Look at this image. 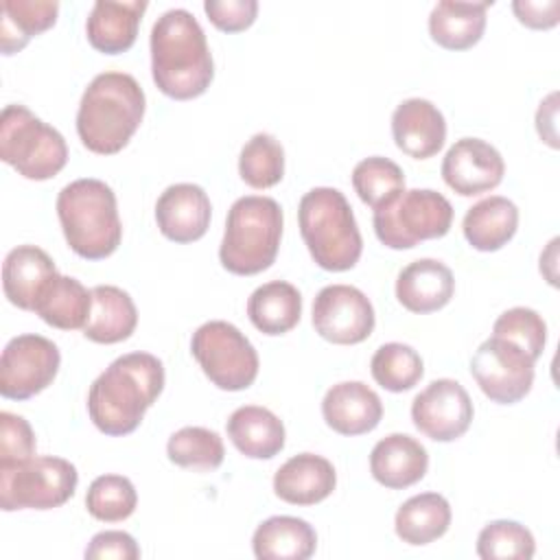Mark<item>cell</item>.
I'll use <instances>...</instances> for the list:
<instances>
[{"label":"cell","instance_id":"34","mask_svg":"<svg viewBox=\"0 0 560 560\" xmlns=\"http://www.w3.org/2000/svg\"><path fill=\"white\" fill-rule=\"evenodd\" d=\"M238 175L241 179L256 188L265 190L284 177V149L271 133L252 136L238 155Z\"/></svg>","mask_w":560,"mask_h":560},{"label":"cell","instance_id":"18","mask_svg":"<svg viewBox=\"0 0 560 560\" xmlns=\"http://www.w3.org/2000/svg\"><path fill=\"white\" fill-rule=\"evenodd\" d=\"M396 147L413 160L433 158L446 140V120L427 98H407L392 114Z\"/></svg>","mask_w":560,"mask_h":560},{"label":"cell","instance_id":"1","mask_svg":"<svg viewBox=\"0 0 560 560\" xmlns=\"http://www.w3.org/2000/svg\"><path fill=\"white\" fill-rule=\"evenodd\" d=\"M164 389V365L149 352H129L112 361L88 392V413L105 435L133 433L144 411Z\"/></svg>","mask_w":560,"mask_h":560},{"label":"cell","instance_id":"16","mask_svg":"<svg viewBox=\"0 0 560 560\" xmlns=\"http://www.w3.org/2000/svg\"><path fill=\"white\" fill-rule=\"evenodd\" d=\"M210 214V199L197 184H173L155 201L158 228L173 243L199 241L208 232Z\"/></svg>","mask_w":560,"mask_h":560},{"label":"cell","instance_id":"37","mask_svg":"<svg viewBox=\"0 0 560 560\" xmlns=\"http://www.w3.org/2000/svg\"><path fill=\"white\" fill-rule=\"evenodd\" d=\"M138 505V492L133 483L122 475L96 477L85 494V508L90 516L103 523H118L133 514Z\"/></svg>","mask_w":560,"mask_h":560},{"label":"cell","instance_id":"28","mask_svg":"<svg viewBox=\"0 0 560 560\" xmlns=\"http://www.w3.org/2000/svg\"><path fill=\"white\" fill-rule=\"evenodd\" d=\"M488 7H492V2H438L429 15L431 39L446 50H466L475 46L486 31Z\"/></svg>","mask_w":560,"mask_h":560},{"label":"cell","instance_id":"10","mask_svg":"<svg viewBox=\"0 0 560 560\" xmlns=\"http://www.w3.org/2000/svg\"><path fill=\"white\" fill-rule=\"evenodd\" d=\"M190 352L212 385L225 392L247 389L258 376V352L230 322L201 324L190 339Z\"/></svg>","mask_w":560,"mask_h":560},{"label":"cell","instance_id":"9","mask_svg":"<svg viewBox=\"0 0 560 560\" xmlns=\"http://www.w3.org/2000/svg\"><path fill=\"white\" fill-rule=\"evenodd\" d=\"M79 472L63 457L33 455L15 464H0V508L52 510L61 508L77 490Z\"/></svg>","mask_w":560,"mask_h":560},{"label":"cell","instance_id":"25","mask_svg":"<svg viewBox=\"0 0 560 560\" xmlns=\"http://www.w3.org/2000/svg\"><path fill=\"white\" fill-rule=\"evenodd\" d=\"M225 431L238 453L252 459H271L284 448V424L267 407L245 405L234 409Z\"/></svg>","mask_w":560,"mask_h":560},{"label":"cell","instance_id":"30","mask_svg":"<svg viewBox=\"0 0 560 560\" xmlns=\"http://www.w3.org/2000/svg\"><path fill=\"white\" fill-rule=\"evenodd\" d=\"M92 308V293L72 276L59 271L42 289L35 313L52 328L77 330L83 328Z\"/></svg>","mask_w":560,"mask_h":560},{"label":"cell","instance_id":"44","mask_svg":"<svg viewBox=\"0 0 560 560\" xmlns=\"http://www.w3.org/2000/svg\"><path fill=\"white\" fill-rule=\"evenodd\" d=\"M556 101H558V94L551 92L545 101H540V107H538V112H536V129H538V136H540L551 149H558V147H560V142H558V129H556V114H558Z\"/></svg>","mask_w":560,"mask_h":560},{"label":"cell","instance_id":"43","mask_svg":"<svg viewBox=\"0 0 560 560\" xmlns=\"http://www.w3.org/2000/svg\"><path fill=\"white\" fill-rule=\"evenodd\" d=\"M512 11L521 24L536 31L553 28L560 22V0H514Z\"/></svg>","mask_w":560,"mask_h":560},{"label":"cell","instance_id":"22","mask_svg":"<svg viewBox=\"0 0 560 560\" xmlns=\"http://www.w3.org/2000/svg\"><path fill=\"white\" fill-rule=\"evenodd\" d=\"M147 7L144 0L94 2L85 22L90 46L103 55H120L129 50L138 37V26Z\"/></svg>","mask_w":560,"mask_h":560},{"label":"cell","instance_id":"5","mask_svg":"<svg viewBox=\"0 0 560 560\" xmlns=\"http://www.w3.org/2000/svg\"><path fill=\"white\" fill-rule=\"evenodd\" d=\"M298 225L317 267L326 271H348L359 262L363 238L341 190L330 186L311 188L300 199Z\"/></svg>","mask_w":560,"mask_h":560},{"label":"cell","instance_id":"35","mask_svg":"<svg viewBox=\"0 0 560 560\" xmlns=\"http://www.w3.org/2000/svg\"><path fill=\"white\" fill-rule=\"evenodd\" d=\"M372 378L387 392H407L424 374V363L420 354L407 343H383L370 361Z\"/></svg>","mask_w":560,"mask_h":560},{"label":"cell","instance_id":"38","mask_svg":"<svg viewBox=\"0 0 560 560\" xmlns=\"http://www.w3.org/2000/svg\"><path fill=\"white\" fill-rule=\"evenodd\" d=\"M534 553V534L516 521H492L477 536V556L481 560H529Z\"/></svg>","mask_w":560,"mask_h":560},{"label":"cell","instance_id":"15","mask_svg":"<svg viewBox=\"0 0 560 560\" xmlns=\"http://www.w3.org/2000/svg\"><path fill=\"white\" fill-rule=\"evenodd\" d=\"M501 153L481 138H462L442 160V179L462 197H475L497 188L503 179Z\"/></svg>","mask_w":560,"mask_h":560},{"label":"cell","instance_id":"45","mask_svg":"<svg viewBox=\"0 0 560 560\" xmlns=\"http://www.w3.org/2000/svg\"><path fill=\"white\" fill-rule=\"evenodd\" d=\"M556 247H558V238H551L547 252L540 254V273H545L547 267H551V269H549V278H551V284H553V287L558 284V280H556Z\"/></svg>","mask_w":560,"mask_h":560},{"label":"cell","instance_id":"24","mask_svg":"<svg viewBox=\"0 0 560 560\" xmlns=\"http://www.w3.org/2000/svg\"><path fill=\"white\" fill-rule=\"evenodd\" d=\"M92 308L83 326L85 339L94 343H118L133 335L138 311L127 291L114 284H96L90 289Z\"/></svg>","mask_w":560,"mask_h":560},{"label":"cell","instance_id":"4","mask_svg":"<svg viewBox=\"0 0 560 560\" xmlns=\"http://www.w3.org/2000/svg\"><path fill=\"white\" fill-rule=\"evenodd\" d=\"M57 217L68 247L85 260L112 256L122 238L114 190L94 177L74 179L57 195Z\"/></svg>","mask_w":560,"mask_h":560},{"label":"cell","instance_id":"21","mask_svg":"<svg viewBox=\"0 0 560 560\" xmlns=\"http://www.w3.org/2000/svg\"><path fill=\"white\" fill-rule=\"evenodd\" d=\"M427 448L407 433H392L378 440L370 453L372 477L389 490H402L418 483L427 475Z\"/></svg>","mask_w":560,"mask_h":560},{"label":"cell","instance_id":"3","mask_svg":"<svg viewBox=\"0 0 560 560\" xmlns=\"http://www.w3.org/2000/svg\"><path fill=\"white\" fill-rule=\"evenodd\" d=\"M147 98L140 83L127 72H101L85 88L77 133L83 147L98 155L122 151L144 118Z\"/></svg>","mask_w":560,"mask_h":560},{"label":"cell","instance_id":"13","mask_svg":"<svg viewBox=\"0 0 560 560\" xmlns=\"http://www.w3.org/2000/svg\"><path fill=\"white\" fill-rule=\"evenodd\" d=\"M315 332L337 346L365 341L374 330V306L350 284H328L313 300Z\"/></svg>","mask_w":560,"mask_h":560},{"label":"cell","instance_id":"39","mask_svg":"<svg viewBox=\"0 0 560 560\" xmlns=\"http://www.w3.org/2000/svg\"><path fill=\"white\" fill-rule=\"evenodd\" d=\"M492 335L516 343L534 361H538L545 350V343H547V324L534 308L514 306V308L503 311L494 319Z\"/></svg>","mask_w":560,"mask_h":560},{"label":"cell","instance_id":"33","mask_svg":"<svg viewBox=\"0 0 560 560\" xmlns=\"http://www.w3.org/2000/svg\"><path fill=\"white\" fill-rule=\"evenodd\" d=\"M166 455L179 468L214 470L223 464L225 448L217 431L206 427H182L168 438Z\"/></svg>","mask_w":560,"mask_h":560},{"label":"cell","instance_id":"31","mask_svg":"<svg viewBox=\"0 0 560 560\" xmlns=\"http://www.w3.org/2000/svg\"><path fill=\"white\" fill-rule=\"evenodd\" d=\"M451 525V505L438 492H422L407 499L394 518L396 536L413 547L429 545L446 534Z\"/></svg>","mask_w":560,"mask_h":560},{"label":"cell","instance_id":"2","mask_svg":"<svg viewBox=\"0 0 560 560\" xmlns=\"http://www.w3.org/2000/svg\"><path fill=\"white\" fill-rule=\"evenodd\" d=\"M151 74L162 94L175 101L201 96L214 77L206 33L186 9H168L151 28Z\"/></svg>","mask_w":560,"mask_h":560},{"label":"cell","instance_id":"7","mask_svg":"<svg viewBox=\"0 0 560 560\" xmlns=\"http://www.w3.org/2000/svg\"><path fill=\"white\" fill-rule=\"evenodd\" d=\"M0 160L22 177L44 182L68 162L63 136L24 105H7L0 116Z\"/></svg>","mask_w":560,"mask_h":560},{"label":"cell","instance_id":"41","mask_svg":"<svg viewBox=\"0 0 560 560\" xmlns=\"http://www.w3.org/2000/svg\"><path fill=\"white\" fill-rule=\"evenodd\" d=\"M208 20L223 33H241L249 28L258 13L256 0H206Z\"/></svg>","mask_w":560,"mask_h":560},{"label":"cell","instance_id":"36","mask_svg":"<svg viewBox=\"0 0 560 560\" xmlns=\"http://www.w3.org/2000/svg\"><path fill=\"white\" fill-rule=\"evenodd\" d=\"M352 188L365 206L376 210L394 195L405 190V173L389 158L372 155L354 166Z\"/></svg>","mask_w":560,"mask_h":560},{"label":"cell","instance_id":"12","mask_svg":"<svg viewBox=\"0 0 560 560\" xmlns=\"http://www.w3.org/2000/svg\"><path fill=\"white\" fill-rule=\"evenodd\" d=\"M59 348L35 332L13 337L0 357V394L9 400H26L44 392L57 376Z\"/></svg>","mask_w":560,"mask_h":560},{"label":"cell","instance_id":"11","mask_svg":"<svg viewBox=\"0 0 560 560\" xmlns=\"http://www.w3.org/2000/svg\"><path fill=\"white\" fill-rule=\"evenodd\" d=\"M534 359L516 343L490 335L470 359V374L479 389L499 405L523 400L534 385Z\"/></svg>","mask_w":560,"mask_h":560},{"label":"cell","instance_id":"19","mask_svg":"<svg viewBox=\"0 0 560 560\" xmlns=\"http://www.w3.org/2000/svg\"><path fill=\"white\" fill-rule=\"evenodd\" d=\"M337 486L335 466L315 453L289 457L273 475V492L291 505H315L332 494Z\"/></svg>","mask_w":560,"mask_h":560},{"label":"cell","instance_id":"8","mask_svg":"<svg viewBox=\"0 0 560 560\" xmlns=\"http://www.w3.org/2000/svg\"><path fill=\"white\" fill-rule=\"evenodd\" d=\"M376 238L389 249H411L420 241L442 238L453 223L451 201L431 188L400 190L372 217Z\"/></svg>","mask_w":560,"mask_h":560},{"label":"cell","instance_id":"20","mask_svg":"<svg viewBox=\"0 0 560 560\" xmlns=\"http://www.w3.org/2000/svg\"><path fill=\"white\" fill-rule=\"evenodd\" d=\"M455 293L453 271L435 258L409 262L396 278L398 302L418 315L444 308Z\"/></svg>","mask_w":560,"mask_h":560},{"label":"cell","instance_id":"42","mask_svg":"<svg viewBox=\"0 0 560 560\" xmlns=\"http://www.w3.org/2000/svg\"><path fill=\"white\" fill-rule=\"evenodd\" d=\"M88 560H138L140 558V547L136 538L127 532L120 529H107L98 532L90 545L85 547L83 553Z\"/></svg>","mask_w":560,"mask_h":560},{"label":"cell","instance_id":"40","mask_svg":"<svg viewBox=\"0 0 560 560\" xmlns=\"http://www.w3.org/2000/svg\"><path fill=\"white\" fill-rule=\"evenodd\" d=\"M35 455V433L31 424L11 411L0 413V464H15Z\"/></svg>","mask_w":560,"mask_h":560},{"label":"cell","instance_id":"14","mask_svg":"<svg viewBox=\"0 0 560 560\" xmlns=\"http://www.w3.org/2000/svg\"><path fill=\"white\" fill-rule=\"evenodd\" d=\"M472 400L453 378L431 381L411 402V420L420 433L435 442L462 438L472 422Z\"/></svg>","mask_w":560,"mask_h":560},{"label":"cell","instance_id":"23","mask_svg":"<svg viewBox=\"0 0 560 560\" xmlns=\"http://www.w3.org/2000/svg\"><path fill=\"white\" fill-rule=\"evenodd\" d=\"M55 273L57 267L42 247L18 245L2 262L4 298L22 311H33L42 289Z\"/></svg>","mask_w":560,"mask_h":560},{"label":"cell","instance_id":"32","mask_svg":"<svg viewBox=\"0 0 560 560\" xmlns=\"http://www.w3.org/2000/svg\"><path fill=\"white\" fill-rule=\"evenodd\" d=\"M55 0H4L0 4V48L2 55L22 50L31 37L48 31L57 22Z\"/></svg>","mask_w":560,"mask_h":560},{"label":"cell","instance_id":"27","mask_svg":"<svg viewBox=\"0 0 560 560\" xmlns=\"http://www.w3.org/2000/svg\"><path fill=\"white\" fill-rule=\"evenodd\" d=\"M315 547L317 534L313 525L298 516H271L252 536V549L258 560H306L315 553Z\"/></svg>","mask_w":560,"mask_h":560},{"label":"cell","instance_id":"17","mask_svg":"<svg viewBox=\"0 0 560 560\" xmlns=\"http://www.w3.org/2000/svg\"><path fill=\"white\" fill-rule=\"evenodd\" d=\"M322 416L339 435H363L378 427L383 418V402L365 383L343 381L326 392L322 400Z\"/></svg>","mask_w":560,"mask_h":560},{"label":"cell","instance_id":"6","mask_svg":"<svg viewBox=\"0 0 560 560\" xmlns=\"http://www.w3.org/2000/svg\"><path fill=\"white\" fill-rule=\"evenodd\" d=\"M282 208L262 195L238 197L225 219L219 247L223 269L236 276H256L269 269L278 256L282 238Z\"/></svg>","mask_w":560,"mask_h":560},{"label":"cell","instance_id":"26","mask_svg":"<svg viewBox=\"0 0 560 560\" xmlns=\"http://www.w3.org/2000/svg\"><path fill=\"white\" fill-rule=\"evenodd\" d=\"M518 228V208L501 195H490L468 208L462 221L464 238L472 249L497 252L512 241Z\"/></svg>","mask_w":560,"mask_h":560},{"label":"cell","instance_id":"29","mask_svg":"<svg viewBox=\"0 0 560 560\" xmlns=\"http://www.w3.org/2000/svg\"><path fill=\"white\" fill-rule=\"evenodd\" d=\"M247 317L262 335H284L302 317V295L291 282H265L249 295Z\"/></svg>","mask_w":560,"mask_h":560}]
</instances>
